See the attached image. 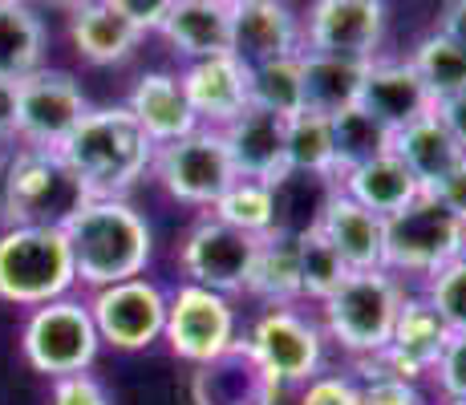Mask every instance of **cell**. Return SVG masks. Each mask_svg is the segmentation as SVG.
Listing matches in <instances>:
<instances>
[{
	"mask_svg": "<svg viewBox=\"0 0 466 405\" xmlns=\"http://www.w3.org/2000/svg\"><path fill=\"white\" fill-rule=\"evenodd\" d=\"M191 393L195 405H272L280 385L256 365L244 340H236L223 357L199 365Z\"/></svg>",
	"mask_w": 466,
	"mask_h": 405,
	"instance_id": "cell-20",
	"label": "cell"
},
{
	"mask_svg": "<svg viewBox=\"0 0 466 405\" xmlns=\"http://www.w3.org/2000/svg\"><path fill=\"white\" fill-rule=\"evenodd\" d=\"M466 256V223L454 219L434 195H418L385 219L381 268L393 276H434L451 259Z\"/></svg>",
	"mask_w": 466,
	"mask_h": 405,
	"instance_id": "cell-6",
	"label": "cell"
},
{
	"mask_svg": "<svg viewBox=\"0 0 466 405\" xmlns=\"http://www.w3.org/2000/svg\"><path fill=\"white\" fill-rule=\"evenodd\" d=\"M57 155L69 162L94 199H127V191L155 162V142L142 134L127 106H106L77 122Z\"/></svg>",
	"mask_w": 466,
	"mask_h": 405,
	"instance_id": "cell-1",
	"label": "cell"
},
{
	"mask_svg": "<svg viewBox=\"0 0 466 405\" xmlns=\"http://www.w3.org/2000/svg\"><path fill=\"white\" fill-rule=\"evenodd\" d=\"M86 309L94 317L97 340L110 349H122V353L150 349L163 337V324H167V296L147 276L94 288Z\"/></svg>",
	"mask_w": 466,
	"mask_h": 405,
	"instance_id": "cell-12",
	"label": "cell"
},
{
	"mask_svg": "<svg viewBox=\"0 0 466 405\" xmlns=\"http://www.w3.org/2000/svg\"><path fill=\"white\" fill-rule=\"evenodd\" d=\"M333 126V150H337V178L345 175V170L361 167V162H373L381 155H390V138L393 130H385L378 118H370V114L361 110V106H349V110H340L329 118ZM333 178V183H337Z\"/></svg>",
	"mask_w": 466,
	"mask_h": 405,
	"instance_id": "cell-31",
	"label": "cell"
},
{
	"mask_svg": "<svg viewBox=\"0 0 466 405\" xmlns=\"http://www.w3.org/2000/svg\"><path fill=\"white\" fill-rule=\"evenodd\" d=\"M337 191H345L349 199L361 203L365 211H373L378 219H390L401 207L414 203L418 195H422V187H418V178L393 155H381L373 162H361V167L345 170V175L337 178Z\"/></svg>",
	"mask_w": 466,
	"mask_h": 405,
	"instance_id": "cell-26",
	"label": "cell"
},
{
	"mask_svg": "<svg viewBox=\"0 0 466 405\" xmlns=\"http://www.w3.org/2000/svg\"><path fill=\"white\" fill-rule=\"evenodd\" d=\"M163 340L178 361L208 365L236 345V309L223 292L187 280L175 296H167Z\"/></svg>",
	"mask_w": 466,
	"mask_h": 405,
	"instance_id": "cell-10",
	"label": "cell"
},
{
	"mask_svg": "<svg viewBox=\"0 0 466 405\" xmlns=\"http://www.w3.org/2000/svg\"><path fill=\"white\" fill-rule=\"evenodd\" d=\"M211 215L219 223H228V228H239L259 239L276 228V187L256 183V178H236V183L215 199Z\"/></svg>",
	"mask_w": 466,
	"mask_h": 405,
	"instance_id": "cell-34",
	"label": "cell"
},
{
	"mask_svg": "<svg viewBox=\"0 0 466 405\" xmlns=\"http://www.w3.org/2000/svg\"><path fill=\"white\" fill-rule=\"evenodd\" d=\"M223 5H231V8H244V5H259V0H223Z\"/></svg>",
	"mask_w": 466,
	"mask_h": 405,
	"instance_id": "cell-46",
	"label": "cell"
},
{
	"mask_svg": "<svg viewBox=\"0 0 466 405\" xmlns=\"http://www.w3.org/2000/svg\"><path fill=\"white\" fill-rule=\"evenodd\" d=\"M410 66L418 69V77H422V86L430 89L434 106L446 102V97L466 94V53L446 37V33H438V29L426 33V37L418 41Z\"/></svg>",
	"mask_w": 466,
	"mask_h": 405,
	"instance_id": "cell-32",
	"label": "cell"
},
{
	"mask_svg": "<svg viewBox=\"0 0 466 405\" xmlns=\"http://www.w3.org/2000/svg\"><path fill=\"white\" fill-rule=\"evenodd\" d=\"M340 259L349 272H365V268H381V248H385V219H378L373 211H365L361 203H353L345 191H337L325 203L320 219L312 223Z\"/></svg>",
	"mask_w": 466,
	"mask_h": 405,
	"instance_id": "cell-22",
	"label": "cell"
},
{
	"mask_svg": "<svg viewBox=\"0 0 466 405\" xmlns=\"http://www.w3.org/2000/svg\"><path fill=\"white\" fill-rule=\"evenodd\" d=\"M66 239L77 284L86 288L134 280L155 256V231L127 199H89L66 223Z\"/></svg>",
	"mask_w": 466,
	"mask_h": 405,
	"instance_id": "cell-2",
	"label": "cell"
},
{
	"mask_svg": "<svg viewBox=\"0 0 466 405\" xmlns=\"http://www.w3.org/2000/svg\"><path fill=\"white\" fill-rule=\"evenodd\" d=\"M300 405H365L361 385L349 381V377H333V373H317L304 385Z\"/></svg>",
	"mask_w": 466,
	"mask_h": 405,
	"instance_id": "cell-39",
	"label": "cell"
},
{
	"mask_svg": "<svg viewBox=\"0 0 466 405\" xmlns=\"http://www.w3.org/2000/svg\"><path fill=\"white\" fill-rule=\"evenodd\" d=\"M289 175L337 178V150L333 126L325 114H297L289 118Z\"/></svg>",
	"mask_w": 466,
	"mask_h": 405,
	"instance_id": "cell-33",
	"label": "cell"
},
{
	"mask_svg": "<svg viewBox=\"0 0 466 405\" xmlns=\"http://www.w3.org/2000/svg\"><path fill=\"white\" fill-rule=\"evenodd\" d=\"M89 114V102L74 74L66 69H33L29 77L16 81V138L25 147L61 150V142L77 130Z\"/></svg>",
	"mask_w": 466,
	"mask_h": 405,
	"instance_id": "cell-9",
	"label": "cell"
},
{
	"mask_svg": "<svg viewBox=\"0 0 466 405\" xmlns=\"http://www.w3.org/2000/svg\"><path fill=\"white\" fill-rule=\"evenodd\" d=\"M406 300L398 276L385 268H365V272H349L340 288L329 300H320V317L325 332L345 349L349 357H373L390 345L393 320Z\"/></svg>",
	"mask_w": 466,
	"mask_h": 405,
	"instance_id": "cell-5",
	"label": "cell"
},
{
	"mask_svg": "<svg viewBox=\"0 0 466 405\" xmlns=\"http://www.w3.org/2000/svg\"><path fill=\"white\" fill-rule=\"evenodd\" d=\"M155 178L163 183V191L170 199L187 203V207H215L223 191L236 183V167L228 158L219 130H191L187 138L155 147V162H150Z\"/></svg>",
	"mask_w": 466,
	"mask_h": 405,
	"instance_id": "cell-8",
	"label": "cell"
},
{
	"mask_svg": "<svg viewBox=\"0 0 466 405\" xmlns=\"http://www.w3.org/2000/svg\"><path fill=\"white\" fill-rule=\"evenodd\" d=\"M434 114L446 122V130L454 134V142H459L462 155H466V94H459V97H446V102H438V106H434Z\"/></svg>",
	"mask_w": 466,
	"mask_h": 405,
	"instance_id": "cell-43",
	"label": "cell"
},
{
	"mask_svg": "<svg viewBox=\"0 0 466 405\" xmlns=\"http://www.w3.org/2000/svg\"><path fill=\"white\" fill-rule=\"evenodd\" d=\"M357 373H361V398H365V405H426L418 381L393 373L381 357H361V361H357Z\"/></svg>",
	"mask_w": 466,
	"mask_h": 405,
	"instance_id": "cell-37",
	"label": "cell"
},
{
	"mask_svg": "<svg viewBox=\"0 0 466 405\" xmlns=\"http://www.w3.org/2000/svg\"><path fill=\"white\" fill-rule=\"evenodd\" d=\"M426 304L446 320L451 332H466V256L426 276Z\"/></svg>",
	"mask_w": 466,
	"mask_h": 405,
	"instance_id": "cell-36",
	"label": "cell"
},
{
	"mask_svg": "<svg viewBox=\"0 0 466 405\" xmlns=\"http://www.w3.org/2000/svg\"><path fill=\"white\" fill-rule=\"evenodd\" d=\"M248 106L276 114V118H297V114H304L300 53L248 69Z\"/></svg>",
	"mask_w": 466,
	"mask_h": 405,
	"instance_id": "cell-30",
	"label": "cell"
},
{
	"mask_svg": "<svg viewBox=\"0 0 466 405\" xmlns=\"http://www.w3.org/2000/svg\"><path fill=\"white\" fill-rule=\"evenodd\" d=\"M390 155L418 178V187H422V191L438 187V183H442V178L451 175V170L466 158L462 147L454 142V134L446 130V122L438 118V114H422L418 122H410V126H401V130H393Z\"/></svg>",
	"mask_w": 466,
	"mask_h": 405,
	"instance_id": "cell-24",
	"label": "cell"
},
{
	"mask_svg": "<svg viewBox=\"0 0 466 405\" xmlns=\"http://www.w3.org/2000/svg\"><path fill=\"white\" fill-rule=\"evenodd\" d=\"M127 110L155 147H167V142H178L191 130H199V118H195L191 102L183 94V81H178V74H163V69L138 77V86L130 89Z\"/></svg>",
	"mask_w": 466,
	"mask_h": 405,
	"instance_id": "cell-21",
	"label": "cell"
},
{
	"mask_svg": "<svg viewBox=\"0 0 466 405\" xmlns=\"http://www.w3.org/2000/svg\"><path fill=\"white\" fill-rule=\"evenodd\" d=\"M446 405H466V401H446Z\"/></svg>",
	"mask_w": 466,
	"mask_h": 405,
	"instance_id": "cell-48",
	"label": "cell"
},
{
	"mask_svg": "<svg viewBox=\"0 0 466 405\" xmlns=\"http://www.w3.org/2000/svg\"><path fill=\"white\" fill-rule=\"evenodd\" d=\"M248 292L259 296V300H268V309H276V304H297L300 300L297 236H292V231L272 228L268 236H259Z\"/></svg>",
	"mask_w": 466,
	"mask_h": 405,
	"instance_id": "cell-29",
	"label": "cell"
},
{
	"mask_svg": "<svg viewBox=\"0 0 466 405\" xmlns=\"http://www.w3.org/2000/svg\"><path fill=\"white\" fill-rule=\"evenodd\" d=\"M106 5H110L122 21H130L134 29L147 37V33H158V25L167 21V13H170V5H175V0H106Z\"/></svg>",
	"mask_w": 466,
	"mask_h": 405,
	"instance_id": "cell-41",
	"label": "cell"
},
{
	"mask_svg": "<svg viewBox=\"0 0 466 405\" xmlns=\"http://www.w3.org/2000/svg\"><path fill=\"white\" fill-rule=\"evenodd\" d=\"M97 349V329H94V317L82 300L74 296H61V300H49V304H37L29 309V317L21 324V353L29 361L33 373L49 377H74V373H86L94 365Z\"/></svg>",
	"mask_w": 466,
	"mask_h": 405,
	"instance_id": "cell-7",
	"label": "cell"
},
{
	"mask_svg": "<svg viewBox=\"0 0 466 405\" xmlns=\"http://www.w3.org/2000/svg\"><path fill=\"white\" fill-rule=\"evenodd\" d=\"M49 5H77V0H49Z\"/></svg>",
	"mask_w": 466,
	"mask_h": 405,
	"instance_id": "cell-47",
	"label": "cell"
},
{
	"mask_svg": "<svg viewBox=\"0 0 466 405\" xmlns=\"http://www.w3.org/2000/svg\"><path fill=\"white\" fill-rule=\"evenodd\" d=\"M438 33H446L466 53V0H446L442 16H438Z\"/></svg>",
	"mask_w": 466,
	"mask_h": 405,
	"instance_id": "cell-44",
	"label": "cell"
},
{
	"mask_svg": "<svg viewBox=\"0 0 466 405\" xmlns=\"http://www.w3.org/2000/svg\"><path fill=\"white\" fill-rule=\"evenodd\" d=\"M0 5H5V0H0Z\"/></svg>",
	"mask_w": 466,
	"mask_h": 405,
	"instance_id": "cell-49",
	"label": "cell"
},
{
	"mask_svg": "<svg viewBox=\"0 0 466 405\" xmlns=\"http://www.w3.org/2000/svg\"><path fill=\"white\" fill-rule=\"evenodd\" d=\"M256 248L259 239L248 236L239 228H228L215 215L199 219L187 239L178 243V264H183L187 280L203 284L211 292L236 296L248 292V280H252V264H256Z\"/></svg>",
	"mask_w": 466,
	"mask_h": 405,
	"instance_id": "cell-13",
	"label": "cell"
},
{
	"mask_svg": "<svg viewBox=\"0 0 466 405\" xmlns=\"http://www.w3.org/2000/svg\"><path fill=\"white\" fill-rule=\"evenodd\" d=\"M77 284L66 228H5L0 231V300L16 309L61 300Z\"/></svg>",
	"mask_w": 466,
	"mask_h": 405,
	"instance_id": "cell-4",
	"label": "cell"
},
{
	"mask_svg": "<svg viewBox=\"0 0 466 405\" xmlns=\"http://www.w3.org/2000/svg\"><path fill=\"white\" fill-rule=\"evenodd\" d=\"M304 53V25L289 0H259V5L231 8V57L239 66L297 57Z\"/></svg>",
	"mask_w": 466,
	"mask_h": 405,
	"instance_id": "cell-16",
	"label": "cell"
},
{
	"mask_svg": "<svg viewBox=\"0 0 466 405\" xmlns=\"http://www.w3.org/2000/svg\"><path fill=\"white\" fill-rule=\"evenodd\" d=\"M16 138V81H0V142Z\"/></svg>",
	"mask_w": 466,
	"mask_h": 405,
	"instance_id": "cell-45",
	"label": "cell"
},
{
	"mask_svg": "<svg viewBox=\"0 0 466 405\" xmlns=\"http://www.w3.org/2000/svg\"><path fill=\"white\" fill-rule=\"evenodd\" d=\"M244 345L276 385H309L320 373V357H325L320 329L309 317H300L292 304L259 312Z\"/></svg>",
	"mask_w": 466,
	"mask_h": 405,
	"instance_id": "cell-11",
	"label": "cell"
},
{
	"mask_svg": "<svg viewBox=\"0 0 466 405\" xmlns=\"http://www.w3.org/2000/svg\"><path fill=\"white\" fill-rule=\"evenodd\" d=\"M158 33L187 61L231 53V5H223V0H175Z\"/></svg>",
	"mask_w": 466,
	"mask_h": 405,
	"instance_id": "cell-23",
	"label": "cell"
},
{
	"mask_svg": "<svg viewBox=\"0 0 466 405\" xmlns=\"http://www.w3.org/2000/svg\"><path fill=\"white\" fill-rule=\"evenodd\" d=\"M178 81H183V94L191 102L195 118L208 130H223L231 118L248 110V66H239L231 53L187 61Z\"/></svg>",
	"mask_w": 466,
	"mask_h": 405,
	"instance_id": "cell-17",
	"label": "cell"
},
{
	"mask_svg": "<svg viewBox=\"0 0 466 405\" xmlns=\"http://www.w3.org/2000/svg\"><path fill=\"white\" fill-rule=\"evenodd\" d=\"M357 106L370 118H378L385 130H401V126L418 122L422 114H434V97L422 86L418 69L410 61H378V57L365 66Z\"/></svg>",
	"mask_w": 466,
	"mask_h": 405,
	"instance_id": "cell-18",
	"label": "cell"
},
{
	"mask_svg": "<svg viewBox=\"0 0 466 405\" xmlns=\"http://www.w3.org/2000/svg\"><path fill=\"white\" fill-rule=\"evenodd\" d=\"M49 405H110V393L97 377L74 373V377H57L49 390Z\"/></svg>",
	"mask_w": 466,
	"mask_h": 405,
	"instance_id": "cell-40",
	"label": "cell"
},
{
	"mask_svg": "<svg viewBox=\"0 0 466 405\" xmlns=\"http://www.w3.org/2000/svg\"><path fill=\"white\" fill-rule=\"evenodd\" d=\"M69 41L89 66H122L138 49L142 33L122 21L106 0H77L69 5Z\"/></svg>",
	"mask_w": 466,
	"mask_h": 405,
	"instance_id": "cell-25",
	"label": "cell"
},
{
	"mask_svg": "<svg viewBox=\"0 0 466 405\" xmlns=\"http://www.w3.org/2000/svg\"><path fill=\"white\" fill-rule=\"evenodd\" d=\"M297 272H300V296L320 304L340 288L349 268L333 251V243L320 236L317 228H309V231H297Z\"/></svg>",
	"mask_w": 466,
	"mask_h": 405,
	"instance_id": "cell-35",
	"label": "cell"
},
{
	"mask_svg": "<svg viewBox=\"0 0 466 405\" xmlns=\"http://www.w3.org/2000/svg\"><path fill=\"white\" fill-rule=\"evenodd\" d=\"M219 134L231 167H236V178H256L268 187H280L289 178V118L248 106Z\"/></svg>",
	"mask_w": 466,
	"mask_h": 405,
	"instance_id": "cell-15",
	"label": "cell"
},
{
	"mask_svg": "<svg viewBox=\"0 0 466 405\" xmlns=\"http://www.w3.org/2000/svg\"><path fill=\"white\" fill-rule=\"evenodd\" d=\"M45 66V21L29 0L0 5V81H21Z\"/></svg>",
	"mask_w": 466,
	"mask_h": 405,
	"instance_id": "cell-28",
	"label": "cell"
},
{
	"mask_svg": "<svg viewBox=\"0 0 466 405\" xmlns=\"http://www.w3.org/2000/svg\"><path fill=\"white\" fill-rule=\"evenodd\" d=\"M94 199L57 150L21 147L0 162V223L5 228H66Z\"/></svg>",
	"mask_w": 466,
	"mask_h": 405,
	"instance_id": "cell-3",
	"label": "cell"
},
{
	"mask_svg": "<svg viewBox=\"0 0 466 405\" xmlns=\"http://www.w3.org/2000/svg\"><path fill=\"white\" fill-rule=\"evenodd\" d=\"M426 195H434V199L442 203L446 211L454 215V219H462V223H466V158H462L459 167H454L438 187H430Z\"/></svg>",
	"mask_w": 466,
	"mask_h": 405,
	"instance_id": "cell-42",
	"label": "cell"
},
{
	"mask_svg": "<svg viewBox=\"0 0 466 405\" xmlns=\"http://www.w3.org/2000/svg\"><path fill=\"white\" fill-rule=\"evenodd\" d=\"M438 390L446 393V401H466V332H451L442 357L434 365Z\"/></svg>",
	"mask_w": 466,
	"mask_h": 405,
	"instance_id": "cell-38",
	"label": "cell"
},
{
	"mask_svg": "<svg viewBox=\"0 0 466 405\" xmlns=\"http://www.w3.org/2000/svg\"><path fill=\"white\" fill-rule=\"evenodd\" d=\"M381 33H385L381 0H312L309 21H304V49L373 61Z\"/></svg>",
	"mask_w": 466,
	"mask_h": 405,
	"instance_id": "cell-14",
	"label": "cell"
},
{
	"mask_svg": "<svg viewBox=\"0 0 466 405\" xmlns=\"http://www.w3.org/2000/svg\"><path fill=\"white\" fill-rule=\"evenodd\" d=\"M365 66L370 61L353 57H333V53H300V81H304V110L309 114H333L357 106L365 81Z\"/></svg>",
	"mask_w": 466,
	"mask_h": 405,
	"instance_id": "cell-27",
	"label": "cell"
},
{
	"mask_svg": "<svg viewBox=\"0 0 466 405\" xmlns=\"http://www.w3.org/2000/svg\"><path fill=\"white\" fill-rule=\"evenodd\" d=\"M446 340H451V329H446V320L426 304V296H406L398 309V320H393L390 345L373 357H381L393 373L418 381V377L434 373Z\"/></svg>",
	"mask_w": 466,
	"mask_h": 405,
	"instance_id": "cell-19",
	"label": "cell"
}]
</instances>
